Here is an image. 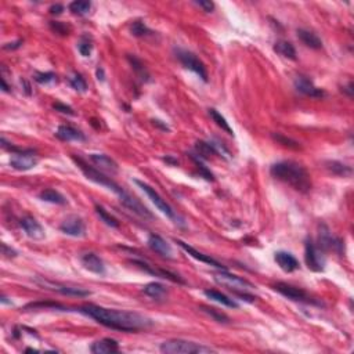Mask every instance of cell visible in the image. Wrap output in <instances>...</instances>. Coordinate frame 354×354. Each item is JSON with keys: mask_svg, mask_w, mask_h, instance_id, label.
Masks as SVG:
<instances>
[{"mask_svg": "<svg viewBox=\"0 0 354 354\" xmlns=\"http://www.w3.org/2000/svg\"><path fill=\"white\" fill-rule=\"evenodd\" d=\"M35 80L40 85H50L57 80L56 73L53 72H36L35 73Z\"/></svg>", "mask_w": 354, "mask_h": 354, "instance_id": "b9f144b4", "label": "cell"}, {"mask_svg": "<svg viewBox=\"0 0 354 354\" xmlns=\"http://www.w3.org/2000/svg\"><path fill=\"white\" fill-rule=\"evenodd\" d=\"M56 136L59 137L60 140L63 141H85L86 140V136L83 134L82 131L75 129L72 126H68V125H63L60 126L56 131Z\"/></svg>", "mask_w": 354, "mask_h": 354, "instance_id": "cb8c5ba5", "label": "cell"}, {"mask_svg": "<svg viewBox=\"0 0 354 354\" xmlns=\"http://www.w3.org/2000/svg\"><path fill=\"white\" fill-rule=\"evenodd\" d=\"M134 183H136V184L139 185V187H140V188L143 189L147 195H148V197H150L151 201L155 204L156 208L159 209L162 213L166 214V216H168L169 219H172V220H176L175 210L170 208L169 205L166 204L165 199H162V197L156 193L155 188H152L151 185H148L147 183H144V181H140V180H134Z\"/></svg>", "mask_w": 354, "mask_h": 354, "instance_id": "9c48e42d", "label": "cell"}, {"mask_svg": "<svg viewBox=\"0 0 354 354\" xmlns=\"http://www.w3.org/2000/svg\"><path fill=\"white\" fill-rule=\"evenodd\" d=\"M82 314L88 315L98 324L104 325L107 328L123 332H137L146 330L152 325V321L139 313L126 310H117V309H107L96 305H83L78 309Z\"/></svg>", "mask_w": 354, "mask_h": 354, "instance_id": "6da1fadb", "label": "cell"}, {"mask_svg": "<svg viewBox=\"0 0 354 354\" xmlns=\"http://www.w3.org/2000/svg\"><path fill=\"white\" fill-rule=\"evenodd\" d=\"M159 350L165 354H198V353H212L214 351L212 347L204 344L195 343L191 340L184 339H170L166 340L159 346Z\"/></svg>", "mask_w": 354, "mask_h": 354, "instance_id": "277c9868", "label": "cell"}, {"mask_svg": "<svg viewBox=\"0 0 354 354\" xmlns=\"http://www.w3.org/2000/svg\"><path fill=\"white\" fill-rule=\"evenodd\" d=\"M90 351L94 354L117 353V351H119V343L111 338H104V339L94 342L90 347Z\"/></svg>", "mask_w": 354, "mask_h": 354, "instance_id": "603a6c76", "label": "cell"}, {"mask_svg": "<svg viewBox=\"0 0 354 354\" xmlns=\"http://www.w3.org/2000/svg\"><path fill=\"white\" fill-rule=\"evenodd\" d=\"M97 79L98 80H104V69L101 68V67H98L97 68Z\"/></svg>", "mask_w": 354, "mask_h": 354, "instance_id": "f5cc1de1", "label": "cell"}, {"mask_svg": "<svg viewBox=\"0 0 354 354\" xmlns=\"http://www.w3.org/2000/svg\"><path fill=\"white\" fill-rule=\"evenodd\" d=\"M60 230L71 237H83L86 234V224L76 214H71L64 219V222L60 224Z\"/></svg>", "mask_w": 354, "mask_h": 354, "instance_id": "8fae6325", "label": "cell"}, {"mask_svg": "<svg viewBox=\"0 0 354 354\" xmlns=\"http://www.w3.org/2000/svg\"><path fill=\"white\" fill-rule=\"evenodd\" d=\"M143 292L147 296H150L155 301H165L168 297V289L165 285H162L159 282H150L143 288Z\"/></svg>", "mask_w": 354, "mask_h": 354, "instance_id": "484cf974", "label": "cell"}, {"mask_svg": "<svg viewBox=\"0 0 354 354\" xmlns=\"http://www.w3.org/2000/svg\"><path fill=\"white\" fill-rule=\"evenodd\" d=\"M325 168L330 170L332 175L343 176V177H347V176L351 175V168L344 165L342 162H338V160H330V162H326V164H325Z\"/></svg>", "mask_w": 354, "mask_h": 354, "instance_id": "f546056e", "label": "cell"}, {"mask_svg": "<svg viewBox=\"0 0 354 354\" xmlns=\"http://www.w3.org/2000/svg\"><path fill=\"white\" fill-rule=\"evenodd\" d=\"M274 260H276L277 264L280 266V268L284 270L285 273H293L301 267L299 260H297L292 253L284 252V251L276 252V255H274Z\"/></svg>", "mask_w": 354, "mask_h": 354, "instance_id": "d6986e66", "label": "cell"}, {"mask_svg": "<svg viewBox=\"0 0 354 354\" xmlns=\"http://www.w3.org/2000/svg\"><path fill=\"white\" fill-rule=\"evenodd\" d=\"M297 38L301 39V42L305 46H307L309 49L313 50H320L322 49V40L311 31L307 30H297Z\"/></svg>", "mask_w": 354, "mask_h": 354, "instance_id": "d4e9b609", "label": "cell"}, {"mask_svg": "<svg viewBox=\"0 0 354 354\" xmlns=\"http://www.w3.org/2000/svg\"><path fill=\"white\" fill-rule=\"evenodd\" d=\"M130 32L133 36H137V38H143V36L152 34L143 21H134L130 26Z\"/></svg>", "mask_w": 354, "mask_h": 354, "instance_id": "60d3db41", "label": "cell"}, {"mask_svg": "<svg viewBox=\"0 0 354 354\" xmlns=\"http://www.w3.org/2000/svg\"><path fill=\"white\" fill-rule=\"evenodd\" d=\"M2 252H3V255H5L6 257H15L17 256V252H15L14 249H11V248H9L6 243H2Z\"/></svg>", "mask_w": 354, "mask_h": 354, "instance_id": "7dc6e473", "label": "cell"}, {"mask_svg": "<svg viewBox=\"0 0 354 354\" xmlns=\"http://www.w3.org/2000/svg\"><path fill=\"white\" fill-rule=\"evenodd\" d=\"M38 158L35 155L34 150H22L21 152L11 154L10 166L15 170H30L38 165Z\"/></svg>", "mask_w": 354, "mask_h": 354, "instance_id": "ba28073f", "label": "cell"}, {"mask_svg": "<svg viewBox=\"0 0 354 354\" xmlns=\"http://www.w3.org/2000/svg\"><path fill=\"white\" fill-rule=\"evenodd\" d=\"M39 198L44 202H50V204H56V205H65L67 204V199L64 197L61 193L56 191V189L47 188L43 189L42 193L39 194Z\"/></svg>", "mask_w": 354, "mask_h": 354, "instance_id": "83f0119b", "label": "cell"}, {"mask_svg": "<svg viewBox=\"0 0 354 354\" xmlns=\"http://www.w3.org/2000/svg\"><path fill=\"white\" fill-rule=\"evenodd\" d=\"M343 92H347V96L351 97V96H353V83L349 82L347 88H343Z\"/></svg>", "mask_w": 354, "mask_h": 354, "instance_id": "f907efd6", "label": "cell"}, {"mask_svg": "<svg viewBox=\"0 0 354 354\" xmlns=\"http://www.w3.org/2000/svg\"><path fill=\"white\" fill-rule=\"evenodd\" d=\"M209 117L213 119V122L217 125L219 127H222V130H224L226 133H228L230 136H233L234 131L233 129L230 127V125H228V122L226 121V118L220 114V112H217L214 108H209Z\"/></svg>", "mask_w": 354, "mask_h": 354, "instance_id": "1f68e13d", "label": "cell"}, {"mask_svg": "<svg viewBox=\"0 0 354 354\" xmlns=\"http://www.w3.org/2000/svg\"><path fill=\"white\" fill-rule=\"evenodd\" d=\"M80 262H82L83 267L89 270V271L94 273V274H98V276H104L105 274V266H104V262L100 256H97L96 253L88 252L83 253L80 256Z\"/></svg>", "mask_w": 354, "mask_h": 354, "instance_id": "e0dca14e", "label": "cell"}, {"mask_svg": "<svg viewBox=\"0 0 354 354\" xmlns=\"http://www.w3.org/2000/svg\"><path fill=\"white\" fill-rule=\"evenodd\" d=\"M21 227L25 231V234L32 239H43L44 238V228L42 224L32 216H25L21 219Z\"/></svg>", "mask_w": 354, "mask_h": 354, "instance_id": "2e32d148", "label": "cell"}, {"mask_svg": "<svg viewBox=\"0 0 354 354\" xmlns=\"http://www.w3.org/2000/svg\"><path fill=\"white\" fill-rule=\"evenodd\" d=\"M78 50L80 56H83V57H89L92 54L93 40L89 35H83L82 38H80L78 43Z\"/></svg>", "mask_w": 354, "mask_h": 354, "instance_id": "74e56055", "label": "cell"}, {"mask_svg": "<svg viewBox=\"0 0 354 354\" xmlns=\"http://www.w3.org/2000/svg\"><path fill=\"white\" fill-rule=\"evenodd\" d=\"M127 60H129V63H130L131 68L134 69V72L139 75V78H140L141 80L148 82V80H150V73H148V71H147L146 67H144V64L141 63L136 56H131V54L127 56Z\"/></svg>", "mask_w": 354, "mask_h": 354, "instance_id": "4dcf8cb0", "label": "cell"}, {"mask_svg": "<svg viewBox=\"0 0 354 354\" xmlns=\"http://www.w3.org/2000/svg\"><path fill=\"white\" fill-rule=\"evenodd\" d=\"M38 309H57V310H67V307L63 306L61 303H56V302H35V303H30L22 309L24 311L28 310H38Z\"/></svg>", "mask_w": 354, "mask_h": 354, "instance_id": "836d02e7", "label": "cell"}, {"mask_svg": "<svg viewBox=\"0 0 354 354\" xmlns=\"http://www.w3.org/2000/svg\"><path fill=\"white\" fill-rule=\"evenodd\" d=\"M50 28L56 32V34H60V35H63V36H65V35H68L69 34V28L65 24H63V22H50Z\"/></svg>", "mask_w": 354, "mask_h": 354, "instance_id": "ee69618b", "label": "cell"}, {"mask_svg": "<svg viewBox=\"0 0 354 354\" xmlns=\"http://www.w3.org/2000/svg\"><path fill=\"white\" fill-rule=\"evenodd\" d=\"M2 90L5 93H10L11 90H10V88H9V85L6 83V79L5 78H2Z\"/></svg>", "mask_w": 354, "mask_h": 354, "instance_id": "816d5d0a", "label": "cell"}, {"mask_svg": "<svg viewBox=\"0 0 354 354\" xmlns=\"http://www.w3.org/2000/svg\"><path fill=\"white\" fill-rule=\"evenodd\" d=\"M121 201H122V204L125 205L127 209H130L133 213L139 214L140 217H144V219L154 217L150 210H148L144 205L141 204L139 199L134 198V197L129 194V193H126V194L123 195V197L121 198Z\"/></svg>", "mask_w": 354, "mask_h": 354, "instance_id": "44dd1931", "label": "cell"}, {"mask_svg": "<svg viewBox=\"0 0 354 354\" xmlns=\"http://www.w3.org/2000/svg\"><path fill=\"white\" fill-rule=\"evenodd\" d=\"M204 295L206 297H209L210 301L217 302V303H222L223 306H227V307H231V309H238V303L231 297H228L222 292L216 291V289H205Z\"/></svg>", "mask_w": 354, "mask_h": 354, "instance_id": "4316f807", "label": "cell"}, {"mask_svg": "<svg viewBox=\"0 0 354 354\" xmlns=\"http://www.w3.org/2000/svg\"><path fill=\"white\" fill-rule=\"evenodd\" d=\"M89 158L94 165L97 166L98 170L108 172V173H112V175L118 173V170H119V166H118L117 162L112 159L111 156L105 155V154H90Z\"/></svg>", "mask_w": 354, "mask_h": 354, "instance_id": "ffe728a7", "label": "cell"}, {"mask_svg": "<svg viewBox=\"0 0 354 354\" xmlns=\"http://www.w3.org/2000/svg\"><path fill=\"white\" fill-rule=\"evenodd\" d=\"M175 242L179 245L184 252H187L189 255V256H193L195 259V260H198V262H202V263H206V264H210V266L216 267V268H222V270H226V267L222 264L220 262H217L216 259H213V257L208 256V255H204L202 252H198L195 248H193L191 245H188V243H185L184 241H180V239H175Z\"/></svg>", "mask_w": 354, "mask_h": 354, "instance_id": "9a60e30c", "label": "cell"}, {"mask_svg": "<svg viewBox=\"0 0 354 354\" xmlns=\"http://www.w3.org/2000/svg\"><path fill=\"white\" fill-rule=\"evenodd\" d=\"M271 137L278 143V144H281V146L286 147V148H291V150H301L302 148L301 144H299L297 141L292 140V139L284 136L281 133H273Z\"/></svg>", "mask_w": 354, "mask_h": 354, "instance_id": "8d00e7d4", "label": "cell"}, {"mask_svg": "<svg viewBox=\"0 0 354 354\" xmlns=\"http://www.w3.org/2000/svg\"><path fill=\"white\" fill-rule=\"evenodd\" d=\"M274 289L277 292H280L281 295H284L288 299L295 302H302V303H313L315 305L317 302L314 299H311L310 296L307 295V292L303 291L302 288H297V286L289 285V284H285V282H278L274 285Z\"/></svg>", "mask_w": 354, "mask_h": 354, "instance_id": "30bf717a", "label": "cell"}, {"mask_svg": "<svg viewBox=\"0 0 354 354\" xmlns=\"http://www.w3.org/2000/svg\"><path fill=\"white\" fill-rule=\"evenodd\" d=\"M176 56H177L180 63L184 65V68L197 73L204 82H208V71H206V67H205L204 63H202L195 54L189 53L187 50H177V51H176Z\"/></svg>", "mask_w": 354, "mask_h": 354, "instance_id": "8992f818", "label": "cell"}, {"mask_svg": "<svg viewBox=\"0 0 354 354\" xmlns=\"http://www.w3.org/2000/svg\"><path fill=\"white\" fill-rule=\"evenodd\" d=\"M295 88L296 90L302 94H305L307 97L313 98H322L325 97V92L322 89H318L314 83L311 82L307 76H297L295 79Z\"/></svg>", "mask_w": 354, "mask_h": 354, "instance_id": "5bb4252c", "label": "cell"}, {"mask_svg": "<svg viewBox=\"0 0 354 354\" xmlns=\"http://www.w3.org/2000/svg\"><path fill=\"white\" fill-rule=\"evenodd\" d=\"M53 108L56 110V111L61 112V114H65V115H75V112H73V110L69 105H65V104H63V102H56L53 105Z\"/></svg>", "mask_w": 354, "mask_h": 354, "instance_id": "f6af8a7d", "label": "cell"}, {"mask_svg": "<svg viewBox=\"0 0 354 354\" xmlns=\"http://www.w3.org/2000/svg\"><path fill=\"white\" fill-rule=\"evenodd\" d=\"M96 213L98 214V217L101 219V222H104V223L107 224V226H110V227L112 228H118L119 227V222H118L117 219L114 217L111 213H108L105 209L102 208V206H100V205H96Z\"/></svg>", "mask_w": 354, "mask_h": 354, "instance_id": "e575fe53", "label": "cell"}, {"mask_svg": "<svg viewBox=\"0 0 354 354\" xmlns=\"http://www.w3.org/2000/svg\"><path fill=\"white\" fill-rule=\"evenodd\" d=\"M193 158V160H194V164L197 165V169L199 170V173H201V176L202 177H205V179L208 180V181H213L214 177H213V173L210 172V170L206 168V166H204L202 164H201V160H199V158H197V156H191Z\"/></svg>", "mask_w": 354, "mask_h": 354, "instance_id": "7bdbcfd3", "label": "cell"}, {"mask_svg": "<svg viewBox=\"0 0 354 354\" xmlns=\"http://www.w3.org/2000/svg\"><path fill=\"white\" fill-rule=\"evenodd\" d=\"M2 303H10V302L7 301V297H6V296L3 295V296H2Z\"/></svg>", "mask_w": 354, "mask_h": 354, "instance_id": "11a10c76", "label": "cell"}, {"mask_svg": "<svg viewBox=\"0 0 354 354\" xmlns=\"http://www.w3.org/2000/svg\"><path fill=\"white\" fill-rule=\"evenodd\" d=\"M69 85L72 86V89H75L76 92L85 93L88 90V83L85 80L80 73H73L72 76L69 78Z\"/></svg>", "mask_w": 354, "mask_h": 354, "instance_id": "ab89813d", "label": "cell"}, {"mask_svg": "<svg viewBox=\"0 0 354 354\" xmlns=\"http://www.w3.org/2000/svg\"><path fill=\"white\" fill-rule=\"evenodd\" d=\"M305 260L306 264H307V267L310 268L311 271H324V256L321 255V251L315 247L311 239H306L305 242Z\"/></svg>", "mask_w": 354, "mask_h": 354, "instance_id": "52a82bcc", "label": "cell"}, {"mask_svg": "<svg viewBox=\"0 0 354 354\" xmlns=\"http://www.w3.org/2000/svg\"><path fill=\"white\" fill-rule=\"evenodd\" d=\"M152 122H154V125H158V126H160V121H152ZM162 127H164L165 130H169V127L166 126V125H165V126H162Z\"/></svg>", "mask_w": 354, "mask_h": 354, "instance_id": "db71d44e", "label": "cell"}, {"mask_svg": "<svg viewBox=\"0 0 354 354\" xmlns=\"http://www.w3.org/2000/svg\"><path fill=\"white\" fill-rule=\"evenodd\" d=\"M21 44H22V40H17V42H13V43H6L3 47H5L6 50H15L18 49Z\"/></svg>", "mask_w": 354, "mask_h": 354, "instance_id": "681fc988", "label": "cell"}, {"mask_svg": "<svg viewBox=\"0 0 354 354\" xmlns=\"http://www.w3.org/2000/svg\"><path fill=\"white\" fill-rule=\"evenodd\" d=\"M72 159L75 160V164L79 166V169L82 170L83 175L86 176L89 180H92V181L102 185V187H107L108 189H111L115 194L119 195V198H122L123 195L126 194V191L122 188L121 185H118L115 181H112L111 177H107V176L104 175V173H101L98 169H94L93 166L89 165L86 160H83L80 156L73 155Z\"/></svg>", "mask_w": 354, "mask_h": 354, "instance_id": "3957f363", "label": "cell"}, {"mask_svg": "<svg viewBox=\"0 0 354 354\" xmlns=\"http://www.w3.org/2000/svg\"><path fill=\"white\" fill-rule=\"evenodd\" d=\"M318 243H320L321 249L324 251H331V249H338L342 247V242L339 239H336L331 235L330 228L326 227L325 224L320 226V233H318Z\"/></svg>", "mask_w": 354, "mask_h": 354, "instance_id": "7402d4cb", "label": "cell"}, {"mask_svg": "<svg viewBox=\"0 0 354 354\" xmlns=\"http://www.w3.org/2000/svg\"><path fill=\"white\" fill-rule=\"evenodd\" d=\"M40 285H43L44 288H49L51 291H57L60 293L67 296H78V297H85V296H90L92 292L88 291V289H83V288H76V286H68V285H61V284H56V282L47 281V280H38Z\"/></svg>", "mask_w": 354, "mask_h": 354, "instance_id": "4fadbf2b", "label": "cell"}, {"mask_svg": "<svg viewBox=\"0 0 354 354\" xmlns=\"http://www.w3.org/2000/svg\"><path fill=\"white\" fill-rule=\"evenodd\" d=\"M274 51L277 54H280L282 57L289 60H296V50L293 47V44L286 42V40H278L276 44H274Z\"/></svg>", "mask_w": 354, "mask_h": 354, "instance_id": "f1b7e54d", "label": "cell"}, {"mask_svg": "<svg viewBox=\"0 0 354 354\" xmlns=\"http://www.w3.org/2000/svg\"><path fill=\"white\" fill-rule=\"evenodd\" d=\"M49 11H50V14L60 15L64 11V6L63 5H53L49 9Z\"/></svg>", "mask_w": 354, "mask_h": 354, "instance_id": "c3c4849f", "label": "cell"}, {"mask_svg": "<svg viewBox=\"0 0 354 354\" xmlns=\"http://www.w3.org/2000/svg\"><path fill=\"white\" fill-rule=\"evenodd\" d=\"M213 278L219 285L224 286V288H227L231 292H234V295H237V293H248V291H251V289L255 288L252 282H249L248 280L242 278V277L230 274L226 270L214 273Z\"/></svg>", "mask_w": 354, "mask_h": 354, "instance_id": "5b68a950", "label": "cell"}, {"mask_svg": "<svg viewBox=\"0 0 354 354\" xmlns=\"http://www.w3.org/2000/svg\"><path fill=\"white\" fill-rule=\"evenodd\" d=\"M148 247L156 252L158 255H160L162 257H166V259H173V251H172V247L169 243L166 242L164 238L160 235H156V234H150L148 237Z\"/></svg>", "mask_w": 354, "mask_h": 354, "instance_id": "ac0fdd59", "label": "cell"}, {"mask_svg": "<svg viewBox=\"0 0 354 354\" xmlns=\"http://www.w3.org/2000/svg\"><path fill=\"white\" fill-rule=\"evenodd\" d=\"M195 148L198 150L201 156H205V158H209L210 155H219V152L210 141L209 143L208 141H197Z\"/></svg>", "mask_w": 354, "mask_h": 354, "instance_id": "d590c367", "label": "cell"}, {"mask_svg": "<svg viewBox=\"0 0 354 354\" xmlns=\"http://www.w3.org/2000/svg\"><path fill=\"white\" fill-rule=\"evenodd\" d=\"M201 310L204 311V313H206L208 315H210V317H212L214 321H217V322H223V324L230 322L228 315H226L224 313H222V311H219L217 309H213V307H206V306H201Z\"/></svg>", "mask_w": 354, "mask_h": 354, "instance_id": "f35d334b", "label": "cell"}, {"mask_svg": "<svg viewBox=\"0 0 354 354\" xmlns=\"http://www.w3.org/2000/svg\"><path fill=\"white\" fill-rule=\"evenodd\" d=\"M195 5L201 9H204V11H206V13H212L214 10V3L210 0H199V2H195Z\"/></svg>", "mask_w": 354, "mask_h": 354, "instance_id": "bcb514c9", "label": "cell"}, {"mask_svg": "<svg viewBox=\"0 0 354 354\" xmlns=\"http://www.w3.org/2000/svg\"><path fill=\"white\" fill-rule=\"evenodd\" d=\"M131 264H134L141 270H144L146 273H150L152 276L160 277V278H165V280H169L172 282H176V284H183L184 285L185 281L180 276H177L176 273H172L169 270H164V268H155L154 266H151L148 263L143 262V260H130Z\"/></svg>", "mask_w": 354, "mask_h": 354, "instance_id": "7c38bea8", "label": "cell"}, {"mask_svg": "<svg viewBox=\"0 0 354 354\" xmlns=\"http://www.w3.org/2000/svg\"><path fill=\"white\" fill-rule=\"evenodd\" d=\"M270 173L280 181H284L299 193H309L311 189V179L309 172L297 162L282 160L270 168Z\"/></svg>", "mask_w": 354, "mask_h": 354, "instance_id": "7a4b0ae2", "label": "cell"}, {"mask_svg": "<svg viewBox=\"0 0 354 354\" xmlns=\"http://www.w3.org/2000/svg\"><path fill=\"white\" fill-rule=\"evenodd\" d=\"M68 9L75 15H86L92 9V3L85 2V0H75L72 3H69Z\"/></svg>", "mask_w": 354, "mask_h": 354, "instance_id": "d6a6232c", "label": "cell"}]
</instances>
